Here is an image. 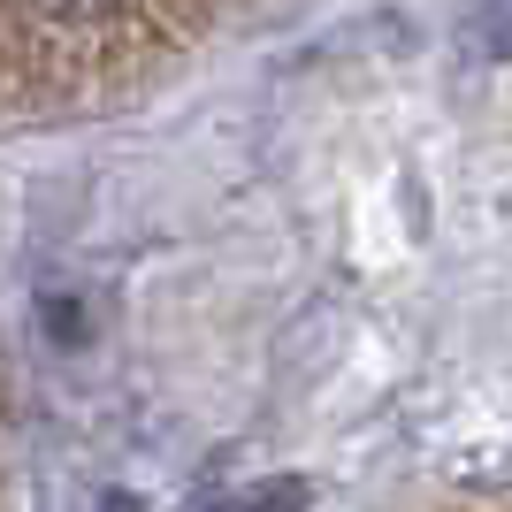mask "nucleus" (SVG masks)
Returning <instances> with one entry per match:
<instances>
[{
  "label": "nucleus",
  "instance_id": "1",
  "mask_svg": "<svg viewBox=\"0 0 512 512\" xmlns=\"http://www.w3.org/2000/svg\"><path fill=\"white\" fill-rule=\"evenodd\" d=\"M306 505V482H253V490L222 497L214 512H299Z\"/></svg>",
  "mask_w": 512,
  "mask_h": 512
},
{
  "label": "nucleus",
  "instance_id": "2",
  "mask_svg": "<svg viewBox=\"0 0 512 512\" xmlns=\"http://www.w3.org/2000/svg\"><path fill=\"white\" fill-rule=\"evenodd\" d=\"M39 16H54V23H92V16H107L115 0H31Z\"/></svg>",
  "mask_w": 512,
  "mask_h": 512
},
{
  "label": "nucleus",
  "instance_id": "3",
  "mask_svg": "<svg viewBox=\"0 0 512 512\" xmlns=\"http://www.w3.org/2000/svg\"><path fill=\"white\" fill-rule=\"evenodd\" d=\"M100 512H138V505H130V497H107V505Z\"/></svg>",
  "mask_w": 512,
  "mask_h": 512
}]
</instances>
